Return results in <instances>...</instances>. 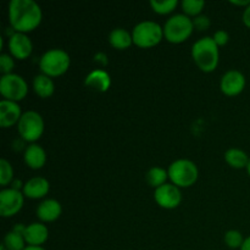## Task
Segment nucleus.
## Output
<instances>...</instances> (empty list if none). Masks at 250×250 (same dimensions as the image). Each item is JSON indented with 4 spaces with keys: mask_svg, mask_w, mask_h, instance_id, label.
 Masks as SVG:
<instances>
[{
    "mask_svg": "<svg viewBox=\"0 0 250 250\" xmlns=\"http://www.w3.org/2000/svg\"><path fill=\"white\" fill-rule=\"evenodd\" d=\"M42 9L34 0H11L9 4V21L17 33H28L41 24Z\"/></svg>",
    "mask_w": 250,
    "mask_h": 250,
    "instance_id": "nucleus-1",
    "label": "nucleus"
},
{
    "mask_svg": "<svg viewBox=\"0 0 250 250\" xmlns=\"http://www.w3.org/2000/svg\"><path fill=\"white\" fill-rule=\"evenodd\" d=\"M192 58L203 72H212L219 65V45L211 37H204L192 46Z\"/></svg>",
    "mask_w": 250,
    "mask_h": 250,
    "instance_id": "nucleus-2",
    "label": "nucleus"
},
{
    "mask_svg": "<svg viewBox=\"0 0 250 250\" xmlns=\"http://www.w3.org/2000/svg\"><path fill=\"white\" fill-rule=\"evenodd\" d=\"M168 178L178 188H187L194 185L199 176L197 165L193 161L181 159L173 161L167 170Z\"/></svg>",
    "mask_w": 250,
    "mask_h": 250,
    "instance_id": "nucleus-3",
    "label": "nucleus"
},
{
    "mask_svg": "<svg viewBox=\"0 0 250 250\" xmlns=\"http://www.w3.org/2000/svg\"><path fill=\"white\" fill-rule=\"evenodd\" d=\"M194 24L187 15L178 14L170 17L164 26V37L172 44H180L187 41L193 33Z\"/></svg>",
    "mask_w": 250,
    "mask_h": 250,
    "instance_id": "nucleus-4",
    "label": "nucleus"
},
{
    "mask_svg": "<svg viewBox=\"0 0 250 250\" xmlns=\"http://www.w3.org/2000/svg\"><path fill=\"white\" fill-rule=\"evenodd\" d=\"M70 56L62 49H51L43 54L39 61V67L43 75L48 77H59L70 67Z\"/></svg>",
    "mask_w": 250,
    "mask_h": 250,
    "instance_id": "nucleus-5",
    "label": "nucleus"
},
{
    "mask_svg": "<svg viewBox=\"0 0 250 250\" xmlns=\"http://www.w3.org/2000/svg\"><path fill=\"white\" fill-rule=\"evenodd\" d=\"M164 38V28L153 21H143L137 24L132 32L133 44L143 49L158 45Z\"/></svg>",
    "mask_w": 250,
    "mask_h": 250,
    "instance_id": "nucleus-6",
    "label": "nucleus"
},
{
    "mask_svg": "<svg viewBox=\"0 0 250 250\" xmlns=\"http://www.w3.org/2000/svg\"><path fill=\"white\" fill-rule=\"evenodd\" d=\"M17 129H19L20 137L24 142L33 143L41 138L44 132L43 117L36 111H26L22 114L17 124Z\"/></svg>",
    "mask_w": 250,
    "mask_h": 250,
    "instance_id": "nucleus-7",
    "label": "nucleus"
},
{
    "mask_svg": "<svg viewBox=\"0 0 250 250\" xmlns=\"http://www.w3.org/2000/svg\"><path fill=\"white\" fill-rule=\"evenodd\" d=\"M27 93H28V85L21 76L10 73L0 78V94L4 97L5 100L15 103L21 102L26 98Z\"/></svg>",
    "mask_w": 250,
    "mask_h": 250,
    "instance_id": "nucleus-8",
    "label": "nucleus"
},
{
    "mask_svg": "<svg viewBox=\"0 0 250 250\" xmlns=\"http://www.w3.org/2000/svg\"><path fill=\"white\" fill-rule=\"evenodd\" d=\"M24 195L14 188H6L0 192V215L2 217L15 216L23 207Z\"/></svg>",
    "mask_w": 250,
    "mask_h": 250,
    "instance_id": "nucleus-9",
    "label": "nucleus"
},
{
    "mask_svg": "<svg viewBox=\"0 0 250 250\" xmlns=\"http://www.w3.org/2000/svg\"><path fill=\"white\" fill-rule=\"evenodd\" d=\"M154 199L158 203L159 207L164 209H175L182 202V194L180 192V188L175 185L165 183L161 187L156 188L154 193Z\"/></svg>",
    "mask_w": 250,
    "mask_h": 250,
    "instance_id": "nucleus-10",
    "label": "nucleus"
},
{
    "mask_svg": "<svg viewBox=\"0 0 250 250\" xmlns=\"http://www.w3.org/2000/svg\"><path fill=\"white\" fill-rule=\"evenodd\" d=\"M246 87V77L242 72L237 70H231L225 73L220 82V88L225 95L236 97L241 94Z\"/></svg>",
    "mask_w": 250,
    "mask_h": 250,
    "instance_id": "nucleus-11",
    "label": "nucleus"
},
{
    "mask_svg": "<svg viewBox=\"0 0 250 250\" xmlns=\"http://www.w3.org/2000/svg\"><path fill=\"white\" fill-rule=\"evenodd\" d=\"M9 49L14 58L19 59V60H24L32 54L33 44L24 33L15 32L9 39Z\"/></svg>",
    "mask_w": 250,
    "mask_h": 250,
    "instance_id": "nucleus-12",
    "label": "nucleus"
},
{
    "mask_svg": "<svg viewBox=\"0 0 250 250\" xmlns=\"http://www.w3.org/2000/svg\"><path fill=\"white\" fill-rule=\"evenodd\" d=\"M21 116V107L17 103L5 99L0 102V126L2 128H9L19 124Z\"/></svg>",
    "mask_w": 250,
    "mask_h": 250,
    "instance_id": "nucleus-13",
    "label": "nucleus"
},
{
    "mask_svg": "<svg viewBox=\"0 0 250 250\" xmlns=\"http://www.w3.org/2000/svg\"><path fill=\"white\" fill-rule=\"evenodd\" d=\"M50 185L44 177H33L23 185V195L29 199H41L49 193Z\"/></svg>",
    "mask_w": 250,
    "mask_h": 250,
    "instance_id": "nucleus-14",
    "label": "nucleus"
},
{
    "mask_svg": "<svg viewBox=\"0 0 250 250\" xmlns=\"http://www.w3.org/2000/svg\"><path fill=\"white\" fill-rule=\"evenodd\" d=\"M22 234H23L24 241H26V243L28 244V246L41 247L42 244L45 243L46 239H48L49 231L48 229H46L45 225L34 222V224L27 226Z\"/></svg>",
    "mask_w": 250,
    "mask_h": 250,
    "instance_id": "nucleus-15",
    "label": "nucleus"
},
{
    "mask_svg": "<svg viewBox=\"0 0 250 250\" xmlns=\"http://www.w3.org/2000/svg\"><path fill=\"white\" fill-rule=\"evenodd\" d=\"M84 84L95 92L104 93L109 90L111 85L110 75L104 70H94L85 77Z\"/></svg>",
    "mask_w": 250,
    "mask_h": 250,
    "instance_id": "nucleus-16",
    "label": "nucleus"
},
{
    "mask_svg": "<svg viewBox=\"0 0 250 250\" xmlns=\"http://www.w3.org/2000/svg\"><path fill=\"white\" fill-rule=\"evenodd\" d=\"M61 204L55 199H46L37 208V216L43 222H53L60 217Z\"/></svg>",
    "mask_w": 250,
    "mask_h": 250,
    "instance_id": "nucleus-17",
    "label": "nucleus"
},
{
    "mask_svg": "<svg viewBox=\"0 0 250 250\" xmlns=\"http://www.w3.org/2000/svg\"><path fill=\"white\" fill-rule=\"evenodd\" d=\"M24 163L33 170H39L46 163V154L44 149L38 144H31L24 150Z\"/></svg>",
    "mask_w": 250,
    "mask_h": 250,
    "instance_id": "nucleus-18",
    "label": "nucleus"
},
{
    "mask_svg": "<svg viewBox=\"0 0 250 250\" xmlns=\"http://www.w3.org/2000/svg\"><path fill=\"white\" fill-rule=\"evenodd\" d=\"M33 89L39 98H50L54 94L55 85L53 80L45 75H38L33 80Z\"/></svg>",
    "mask_w": 250,
    "mask_h": 250,
    "instance_id": "nucleus-19",
    "label": "nucleus"
},
{
    "mask_svg": "<svg viewBox=\"0 0 250 250\" xmlns=\"http://www.w3.org/2000/svg\"><path fill=\"white\" fill-rule=\"evenodd\" d=\"M109 42L112 48L119 49V50H125V49L129 48L133 44L132 34H129L124 28L112 29L109 36Z\"/></svg>",
    "mask_w": 250,
    "mask_h": 250,
    "instance_id": "nucleus-20",
    "label": "nucleus"
},
{
    "mask_svg": "<svg viewBox=\"0 0 250 250\" xmlns=\"http://www.w3.org/2000/svg\"><path fill=\"white\" fill-rule=\"evenodd\" d=\"M225 160H226V163L229 164L231 167L243 168L248 166L250 159L248 158V155H247V153H244L241 149L231 148L226 151V154H225Z\"/></svg>",
    "mask_w": 250,
    "mask_h": 250,
    "instance_id": "nucleus-21",
    "label": "nucleus"
},
{
    "mask_svg": "<svg viewBox=\"0 0 250 250\" xmlns=\"http://www.w3.org/2000/svg\"><path fill=\"white\" fill-rule=\"evenodd\" d=\"M167 177V171L164 170L163 167L155 166V167H151L150 170L148 171V173H146V182H148L151 187H154L156 189V188L165 185L166 178Z\"/></svg>",
    "mask_w": 250,
    "mask_h": 250,
    "instance_id": "nucleus-22",
    "label": "nucleus"
},
{
    "mask_svg": "<svg viewBox=\"0 0 250 250\" xmlns=\"http://www.w3.org/2000/svg\"><path fill=\"white\" fill-rule=\"evenodd\" d=\"M24 244H26V241L23 238V234L12 229L11 232H9L5 236L2 246L7 250H24V248H26Z\"/></svg>",
    "mask_w": 250,
    "mask_h": 250,
    "instance_id": "nucleus-23",
    "label": "nucleus"
},
{
    "mask_svg": "<svg viewBox=\"0 0 250 250\" xmlns=\"http://www.w3.org/2000/svg\"><path fill=\"white\" fill-rule=\"evenodd\" d=\"M150 6L154 12L159 15H167L175 10L177 6V0H164V1H158V0H151Z\"/></svg>",
    "mask_w": 250,
    "mask_h": 250,
    "instance_id": "nucleus-24",
    "label": "nucleus"
},
{
    "mask_svg": "<svg viewBox=\"0 0 250 250\" xmlns=\"http://www.w3.org/2000/svg\"><path fill=\"white\" fill-rule=\"evenodd\" d=\"M205 6V2L203 0H183L182 9L185 14L189 16H199Z\"/></svg>",
    "mask_w": 250,
    "mask_h": 250,
    "instance_id": "nucleus-25",
    "label": "nucleus"
},
{
    "mask_svg": "<svg viewBox=\"0 0 250 250\" xmlns=\"http://www.w3.org/2000/svg\"><path fill=\"white\" fill-rule=\"evenodd\" d=\"M14 178V170L12 166L6 159L0 160V185L7 186Z\"/></svg>",
    "mask_w": 250,
    "mask_h": 250,
    "instance_id": "nucleus-26",
    "label": "nucleus"
},
{
    "mask_svg": "<svg viewBox=\"0 0 250 250\" xmlns=\"http://www.w3.org/2000/svg\"><path fill=\"white\" fill-rule=\"evenodd\" d=\"M225 243L232 249L242 248L244 243V238L241 232L236 231V229H231V231L225 234Z\"/></svg>",
    "mask_w": 250,
    "mask_h": 250,
    "instance_id": "nucleus-27",
    "label": "nucleus"
},
{
    "mask_svg": "<svg viewBox=\"0 0 250 250\" xmlns=\"http://www.w3.org/2000/svg\"><path fill=\"white\" fill-rule=\"evenodd\" d=\"M14 67L15 62L12 56L7 55V54H1V55H0V70H1L2 76L12 73L11 71L14 70Z\"/></svg>",
    "mask_w": 250,
    "mask_h": 250,
    "instance_id": "nucleus-28",
    "label": "nucleus"
},
{
    "mask_svg": "<svg viewBox=\"0 0 250 250\" xmlns=\"http://www.w3.org/2000/svg\"><path fill=\"white\" fill-rule=\"evenodd\" d=\"M193 24H194L195 28L199 29V31H205V29L209 28L211 22H210V19L208 16L199 15V16H197L193 20Z\"/></svg>",
    "mask_w": 250,
    "mask_h": 250,
    "instance_id": "nucleus-29",
    "label": "nucleus"
},
{
    "mask_svg": "<svg viewBox=\"0 0 250 250\" xmlns=\"http://www.w3.org/2000/svg\"><path fill=\"white\" fill-rule=\"evenodd\" d=\"M212 39H214L215 43H216L217 45L222 46V45H226V44L229 43V36L226 31H224V29H219L217 32H215Z\"/></svg>",
    "mask_w": 250,
    "mask_h": 250,
    "instance_id": "nucleus-30",
    "label": "nucleus"
},
{
    "mask_svg": "<svg viewBox=\"0 0 250 250\" xmlns=\"http://www.w3.org/2000/svg\"><path fill=\"white\" fill-rule=\"evenodd\" d=\"M243 23L246 24L248 28H250V5L246 7L243 12Z\"/></svg>",
    "mask_w": 250,
    "mask_h": 250,
    "instance_id": "nucleus-31",
    "label": "nucleus"
},
{
    "mask_svg": "<svg viewBox=\"0 0 250 250\" xmlns=\"http://www.w3.org/2000/svg\"><path fill=\"white\" fill-rule=\"evenodd\" d=\"M95 61H98V62L102 63L103 66H105L107 63V58L105 54L103 53H98L97 55H95Z\"/></svg>",
    "mask_w": 250,
    "mask_h": 250,
    "instance_id": "nucleus-32",
    "label": "nucleus"
},
{
    "mask_svg": "<svg viewBox=\"0 0 250 250\" xmlns=\"http://www.w3.org/2000/svg\"><path fill=\"white\" fill-rule=\"evenodd\" d=\"M231 4L237 5V6H249L250 0H231Z\"/></svg>",
    "mask_w": 250,
    "mask_h": 250,
    "instance_id": "nucleus-33",
    "label": "nucleus"
},
{
    "mask_svg": "<svg viewBox=\"0 0 250 250\" xmlns=\"http://www.w3.org/2000/svg\"><path fill=\"white\" fill-rule=\"evenodd\" d=\"M241 250H250V236L248 237V238L244 239V243H243V246H242Z\"/></svg>",
    "mask_w": 250,
    "mask_h": 250,
    "instance_id": "nucleus-34",
    "label": "nucleus"
},
{
    "mask_svg": "<svg viewBox=\"0 0 250 250\" xmlns=\"http://www.w3.org/2000/svg\"><path fill=\"white\" fill-rule=\"evenodd\" d=\"M24 250H45L44 248H42V247H32V246H28L24 248Z\"/></svg>",
    "mask_w": 250,
    "mask_h": 250,
    "instance_id": "nucleus-35",
    "label": "nucleus"
},
{
    "mask_svg": "<svg viewBox=\"0 0 250 250\" xmlns=\"http://www.w3.org/2000/svg\"><path fill=\"white\" fill-rule=\"evenodd\" d=\"M247 171H248V175L250 176V160H249V164H248V166H247Z\"/></svg>",
    "mask_w": 250,
    "mask_h": 250,
    "instance_id": "nucleus-36",
    "label": "nucleus"
}]
</instances>
